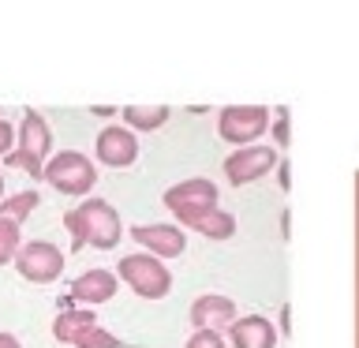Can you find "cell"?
Masks as SVG:
<instances>
[{
  "label": "cell",
  "instance_id": "cell-1",
  "mask_svg": "<svg viewBox=\"0 0 359 348\" xmlns=\"http://www.w3.org/2000/svg\"><path fill=\"white\" fill-rule=\"evenodd\" d=\"M67 232L75 236V247H97V251H112L120 243V213L109 206L105 199H86L75 210L64 213Z\"/></svg>",
  "mask_w": 359,
  "mask_h": 348
},
{
  "label": "cell",
  "instance_id": "cell-2",
  "mask_svg": "<svg viewBox=\"0 0 359 348\" xmlns=\"http://www.w3.org/2000/svg\"><path fill=\"white\" fill-rule=\"evenodd\" d=\"M49 150H53L49 123H45V116L38 109H27L22 112V123H19V146L4 161L22 168V173H30V180H38V176H45V157H49Z\"/></svg>",
  "mask_w": 359,
  "mask_h": 348
},
{
  "label": "cell",
  "instance_id": "cell-3",
  "mask_svg": "<svg viewBox=\"0 0 359 348\" xmlns=\"http://www.w3.org/2000/svg\"><path fill=\"white\" fill-rule=\"evenodd\" d=\"M41 180H49L60 195H86V191L97 184V168H94V161H90L86 154L60 150L56 157L45 161V176Z\"/></svg>",
  "mask_w": 359,
  "mask_h": 348
},
{
  "label": "cell",
  "instance_id": "cell-4",
  "mask_svg": "<svg viewBox=\"0 0 359 348\" xmlns=\"http://www.w3.org/2000/svg\"><path fill=\"white\" fill-rule=\"evenodd\" d=\"M165 206L172 210V218L176 221H184V225H195L202 221L210 210H217V187L210 184V180H184V184H176V187H168L165 191Z\"/></svg>",
  "mask_w": 359,
  "mask_h": 348
},
{
  "label": "cell",
  "instance_id": "cell-5",
  "mask_svg": "<svg viewBox=\"0 0 359 348\" xmlns=\"http://www.w3.org/2000/svg\"><path fill=\"white\" fill-rule=\"evenodd\" d=\"M116 269L142 300H161L165 292L172 288V274H168L161 266V258H154V255H123Z\"/></svg>",
  "mask_w": 359,
  "mask_h": 348
},
{
  "label": "cell",
  "instance_id": "cell-6",
  "mask_svg": "<svg viewBox=\"0 0 359 348\" xmlns=\"http://www.w3.org/2000/svg\"><path fill=\"white\" fill-rule=\"evenodd\" d=\"M15 269L34 285H49L64 274V251L49 240H30L19 247L15 255Z\"/></svg>",
  "mask_w": 359,
  "mask_h": 348
},
{
  "label": "cell",
  "instance_id": "cell-7",
  "mask_svg": "<svg viewBox=\"0 0 359 348\" xmlns=\"http://www.w3.org/2000/svg\"><path fill=\"white\" fill-rule=\"evenodd\" d=\"M266 128H269V109L262 105H229L221 109V120H217L221 139L236 146H251Z\"/></svg>",
  "mask_w": 359,
  "mask_h": 348
},
{
  "label": "cell",
  "instance_id": "cell-8",
  "mask_svg": "<svg viewBox=\"0 0 359 348\" xmlns=\"http://www.w3.org/2000/svg\"><path fill=\"white\" fill-rule=\"evenodd\" d=\"M273 165H277L273 146H243V150H236L229 161H224V176L240 187V184H251V180L266 176Z\"/></svg>",
  "mask_w": 359,
  "mask_h": 348
},
{
  "label": "cell",
  "instance_id": "cell-9",
  "mask_svg": "<svg viewBox=\"0 0 359 348\" xmlns=\"http://www.w3.org/2000/svg\"><path fill=\"white\" fill-rule=\"evenodd\" d=\"M131 240L150 247L154 258H176V255H184V247H187L184 232H180L176 225H135Z\"/></svg>",
  "mask_w": 359,
  "mask_h": 348
},
{
  "label": "cell",
  "instance_id": "cell-10",
  "mask_svg": "<svg viewBox=\"0 0 359 348\" xmlns=\"http://www.w3.org/2000/svg\"><path fill=\"white\" fill-rule=\"evenodd\" d=\"M116 296V274L112 269H90V274L75 277L72 281V292H67V300L72 303H83V307L94 311L97 303H105Z\"/></svg>",
  "mask_w": 359,
  "mask_h": 348
},
{
  "label": "cell",
  "instance_id": "cell-11",
  "mask_svg": "<svg viewBox=\"0 0 359 348\" xmlns=\"http://www.w3.org/2000/svg\"><path fill=\"white\" fill-rule=\"evenodd\" d=\"M94 150H97V161H105L112 168H128L139 157V142H135V135L128 128H105L97 135Z\"/></svg>",
  "mask_w": 359,
  "mask_h": 348
},
{
  "label": "cell",
  "instance_id": "cell-12",
  "mask_svg": "<svg viewBox=\"0 0 359 348\" xmlns=\"http://www.w3.org/2000/svg\"><path fill=\"white\" fill-rule=\"evenodd\" d=\"M191 322H195L198 330L217 333V330L236 322V303L229 296H198L191 303Z\"/></svg>",
  "mask_w": 359,
  "mask_h": 348
},
{
  "label": "cell",
  "instance_id": "cell-13",
  "mask_svg": "<svg viewBox=\"0 0 359 348\" xmlns=\"http://www.w3.org/2000/svg\"><path fill=\"white\" fill-rule=\"evenodd\" d=\"M232 333V344L236 348H273L277 344V330L273 322L262 319V314H243L229 326Z\"/></svg>",
  "mask_w": 359,
  "mask_h": 348
},
{
  "label": "cell",
  "instance_id": "cell-14",
  "mask_svg": "<svg viewBox=\"0 0 359 348\" xmlns=\"http://www.w3.org/2000/svg\"><path fill=\"white\" fill-rule=\"evenodd\" d=\"M94 326H97V314L90 311V307H72V311L56 314L53 337H56V341H64V344H75L79 337H83L86 330H94Z\"/></svg>",
  "mask_w": 359,
  "mask_h": 348
},
{
  "label": "cell",
  "instance_id": "cell-15",
  "mask_svg": "<svg viewBox=\"0 0 359 348\" xmlns=\"http://www.w3.org/2000/svg\"><path fill=\"white\" fill-rule=\"evenodd\" d=\"M123 120H128L131 128L154 131V128H161V123L168 120V109L165 105H128L123 109Z\"/></svg>",
  "mask_w": 359,
  "mask_h": 348
},
{
  "label": "cell",
  "instance_id": "cell-16",
  "mask_svg": "<svg viewBox=\"0 0 359 348\" xmlns=\"http://www.w3.org/2000/svg\"><path fill=\"white\" fill-rule=\"evenodd\" d=\"M195 229L206 236V240H229V236L236 232V218L224 210H210L202 221H195Z\"/></svg>",
  "mask_w": 359,
  "mask_h": 348
},
{
  "label": "cell",
  "instance_id": "cell-17",
  "mask_svg": "<svg viewBox=\"0 0 359 348\" xmlns=\"http://www.w3.org/2000/svg\"><path fill=\"white\" fill-rule=\"evenodd\" d=\"M38 206V191H19V195H11V199H0V218H8V221H27L30 218V210Z\"/></svg>",
  "mask_w": 359,
  "mask_h": 348
},
{
  "label": "cell",
  "instance_id": "cell-18",
  "mask_svg": "<svg viewBox=\"0 0 359 348\" xmlns=\"http://www.w3.org/2000/svg\"><path fill=\"white\" fill-rule=\"evenodd\" d=\"M19 247H22L19 225H15V221H8V218H0V266L11 262V258L19 255Z\"/></svg>",
  "mask_w": 359,
  "mask_h": 348
},
{
  "label": "cell",
  "instance_id": "cell-19",
  "mask_svg": "<svg viewBox=\"0 0 359 348\" xmlns=\"http://www.w3.org/2000/svg\"><path fill=\"white\" fill-rule=\"evenodd\" d=\"M75 348H120V337H112L109 330H101V326H94V330H86L83 337H79Z\"/></svg>",
  "mask_w": 359,
  "mask_h": 348
},
{
  "label": "cell",
  "instance_id": "cell-20",
  "mask_svg": "<svg viewBox=\"0 0 359 348\" xmlns=\"http://www.w3.org/2000/svg\"><path fill=\"white\" fill-rule=\"evenodd\" d=\"M187 348H224L221 333H210V330H198L195 337L187 341Z\"/></svg>",
  "mask_w": 359,
  "mask_h": 348
},
{
  "label": "cell",
  "instance_id": "cell-21",
  "mask_svg": "<svg viewBox=\"0 0 359 348\" xmlns=\"http://www.w3.org/2000/svg\"><path fill=\"white\" fill-rule=\"evenodd\" d=\"M273 139H277V146H288V109H277V123H273Z\"/></svg>",
  "mask_w": 359,
  "mask_h": 348
},
{
  "label": "cell",
  "instance_id": "cell-22",
  "mask_svg": "<svg viewBox=\"0 0 359 348\" xmlns=\"http://www.w3.org/2000/svg\"><path fill=\"white\" fill-rule=\"evenodd\" d=\"M11 139H15V128L8 120H0V157L11 154Z\"/></svg>",
  "mask_w": 359,
  "mask_h": 348
},
{
  "label": "cell",
  "instance_id": "cell-23",
  "mask_svg": "<svg viewBox=\"0 0 359 348\" xmlns=\"http://www.w3.org/2000/svg\"><path fill=\"white\" fill-rule=\"evenodd\" d=\"M0 348H19V341H15L11 333H4V330H0Z\"/></svg>",
  "mask_w": 359,
  "mask_h": 348
},
{
  "label": "cell",
  "instance_id": "cell-24",
  "mask_svg": "<svg viewBox=\"0 0 359 348\" xmlns=\"http://www.w3.org/2000/svg\"><path fill=\"white\" fill-rule=\"evenodd\" d=\"M0 195H4V176H0Z\"/></svg>",
  "mask_w": 359,
  "mask_h": 348
}]
</instances>
